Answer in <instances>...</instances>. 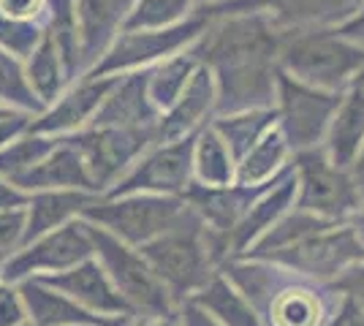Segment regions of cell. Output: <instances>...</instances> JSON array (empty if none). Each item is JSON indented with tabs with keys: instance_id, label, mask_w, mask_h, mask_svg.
Masks as SVG:
<instances>
[{
	"instance_id": "cell-1",
	"label": "cell",
	"mask_w": 364,
	"mask_h": 326,
	"mask_svg": "<svg viewBox=\"0 0 364 326\" xmlns=\"http://www.w3.org/2000/svg\"><path fill=\"white\" fill-rule=\"evenodd\" d=\"M286 33L267 14H237L226 16L204 36L201 49L193 55H201L207 68L215 71L220 112L267 109L277 95Z\"/></svg>"
},
{
	"instance_id": "cell-2",
	"label": "cell",
	"mask_w": 364,
	"mask_h": 326,
	"mask_svg": "<svg viewBox=\"0 0 364 326\" xmlns=\"http://www.w3.org/2000/svg\"><path fill=\"white\" fill-rule=\"evenodd\" d=\"M280 68L310 87L340 93L364 71V47L340 36L337 28L289 31L280 49Z\"/></svg>"
},
{
	"instance_id": "cell-3",
	"label": "cell",
	"mask_w": 364,
	"mask_h": 326,
	"mask_svg": "<svg viewBox=\"0 0 364 326\" xmlns=\"http://www.w3.org/2000/svg\"><path fill=\"white\" fill-rule=\"evenodd\" d=\"M144 259L158 272V278L166 283L174 299L185 294H198L213 275V250L207 242V226L193 210L191 217L180 223L174 232L152 239L141 248Z\"/></svg>"
},
{
	"instance_id": "cell-4",
	"label": "cell",
	"mask_w": 364,
	"mask_h": 326,
	"mask_svg": "<svg viewBox=\"0 0 364 326\" xmlns=\"http://www.w3.org/2000/svg\"><path fill=\"white\" fill-rule=\"evenodd\" d=\"M90 237L95 253L101 259V266L109 272V278L117 286L122 299L131 305L134 315L141 313V321L171 318L174 296L166 288V283L158 278L150 261L144 259V253L134 250L114 234L95 229V226H90Z\"/></svg>"
},
{
	"instance_id": "cell-5",
	"label": "cell",
	"mask_w": 364,
	"mask_h": 326,
	"mask_svg": "<svg viewBox=\"0 0 364 326\" xmlns=\"http://www.w3.org/2000/svg\"><path fill=\"white\" fill-rule=\"evenodd\" d=\"M193 212L191 204L174 196H155V193H131L120 202L92 204L85 210L90 223H98L104 232L114 234L125 245H150L152 239L174 232Z\"/></svg>"
},
{
	"instance_id": "cell-6",
	"label": "cell",
	"mask_w": 364,
	"mask_h": 326,
	"mask_svg": "<svg viewBox=\"0 0 364 326\" xmlns=\"http://www.w3.org/2000/svg\"><path fill=\"white\" fill-rule=\"evenodd\" d=\"M296 180H299V210L326 220H348L359 210L364 188L359 185L353 169L332 163L326 150L310 147L296 156Z\"/></svg>"
},
{
	"instance_id": "cell-7",
	"label": "cell",
	"mask_w": 364,
	"mask_h": 326,
	"mask_svg": "<svg viewBox=\"0 0 364 326\" xmlns=\"http://www.w3.org/2000/svg\"><path fill=\"white\" fill-rule=\"evenodd\" d=\"M261 261L283 264L307 278H337L350 266L364 264V242L353 226L334 223L332 229L313 234L291 248L269 253Z\"/></svg>"
},
{
	"instance_id": "cell-8",
	"label": "cell",
	"mask_w": 364,
	"mask_h": 326,
	"mask_svg": "<svg viewBox=\"0 0 364 326\" xmlns=\"http://www.w3.org/2000/svg\"><path fill=\"white\" fill-rule=\"evenodd\" d=\"M277 98H280V128L296 153L316 147L326 136L334 112L343 101L340 93L310 87L286 74L283 68L277 77Z\"/></svg>"
},
{
	"instance_id": "cell-9",
	"label": "cell",
	"mask_w": 364,
	"mask_h": 326,
	"mask_svg": "<svg viewBox=\"0 0 364 326\" xmlns=\"http://www.w3.org/2000/svg\"><path fill=\"white\" fill-rule=\"evenodd\" d=\"M356 6L359 0H223L210 3V11L223 16L267 14L283 31H313L343 25Z\"/></svg>"
},
{
	"instance_id": "cell-10",
	"label": "cell",
	"mask_w": 364,
	"mask_h": 326,
	"mask_svg": "<svg viewBox=\"0 0 364 326\" xmlns=\"http://www.w3.org/2000/svg\"><path fill=\"white\" fill-rule=\"evenodd\" d=\"M95 250L87 223H65L55 232L44 234L38 242L28 245L6 261V278L22 280L38 272H55L60 275L71 266L90 259Z\"/></svg>"
},
{
	"instance_id": "cell-11",
	"label": "cell",
	"mask_w": 364,
	"mask_h": 326,
	"mask_svg": "<svg viewBox=\"0 0 364 326\" xmlns=\"http://www.w3.org/2000/svg\"><path fill=\"white\" fill-rule=\"evenodd\" d=\"M193 153H196V141L191 136L168 141L166 147H158L155 153L134 163V169L125 174V180L114 193L117 196H131V193L174 196L182 190H191Z\"/></svg>"
},
{
	"instance_id": "cell-12",
	"label": "cell",
	"mask_w": 364,
	"mask_h": 326,
	"mask_svg": "<svg viewBox=\"0 0 364 326\" xmlns=\"http://www.w3.org/2000/svg\"><path fill=\"white\" fill-rule=\"evenodd\" d=\"M41 283H46L49 288H55L60 294L71 296L76 305H82L92 315L98 313V318H107V321H128V318H134L131 305L122 299L117 286L109 278V272L98 261L87 259V261L71 266L60 275H49Z\"/></svg>"
},
{
	"instance_id": "cell-13",
	"label": "cell",
	"mask_w": 364,
	"mask_h": 326,
	"mask_svg": "<svg viewBox=\"0 0 364 326\" xmlns=\"http://www.w3.org/2000/svg\"><path fill=\"white\" fill-rule=\"evenodd\" d=\"M152 136H155L152 128H98L74 139L71 144L85 158L92 185L101 188L112 177H117L125 166H131V161L147 147Z\"/></svg>"
},
{
	"instance_id": "cell-14",
	"label": "cell",
	"mask_w": 364,
	"mask_h": 326,
	"mask_svg": "<svg viewBox=\"0 0 364 326\" xmlns=\"http://www.w3.org/2000/svg\"><path fill=\"white\" fill-rule=\"evenodd\" d=\"M207 31V19H191L185 25L174 28H161V31H125L114 49L107 55V60L95 68V74H109V71H125V68H136L150 60H158L164 55L177 52L182 44H191L193 38Z\"/></svg>"
},
{
	"instance_id": "cell-15",
	"label": "cell",
	"mask_w": 364,
	"mask_h": 326,
	"mask_svg": "<svg viewBox=\"0 0 364 326\" xmlns=\"http://www.w3.org/2000/svg\"><path fill=\"white\" fill-rule=\"evenodd\" d=\"M296 193H299L296 169L283 171L280 180H277V185L267 188L256 202H253V207L245 212L242 220L237 223V229L231 232V250H242L253 239H261L280 217L289 212V204L296 199Z\"/></svg>"
},
{
	"instance_id": "cell-16",
	"label": "cell",
	"mask_w": 364,
	"mask_h": 326,
	"mask_svg": "<svg viewBox=\"0 0 364 326\" xmlns=\"http://www.w3.org/2000/svg\"><path fill=\"white\" fill-rule=\"evenodd\" d=\"M11 185H16L19 190H49V188H58V190H85V188H95L85 158H82V153L76 150L71 141L63 144V147H55L36 169L22 174Z\"/></svg>"
},
{
	"instance_id": "cell-17",
	"label": "cell",
	"mask_w": 364,
	"mask_h": 326,
	"mask_svg": "<svg viewBox=\"0 0 364 326\" xmlns=\"http://www.w3.org/2000/svg\"><path fill=\"white\" fill-rule=\"evenodd\" d=\"M326 156L343 169H353L364 150V87H353L334 112L326 131Z\"/></svg>"
},
{
	"instance_id": "cell-18",
	"label": "cell",
	"mask_w": 364,
	"mask_h": 326,
	"mask_svg": "<svg viewBox=\"0 0 364 326\" xmlns=\"http://www.w3.org/2000/svg\"><path fill=\"white\" fill-rule=\"evenodd\" d=\"M213 104H218V87H215L213 71L207 65H201L191 77L180 101L171 107L168 117H164V123L158 128V136L174 141L185 139V134H191L201 123V117L213 109Z\"/></svg>"
},
{
	"instance_id": "cell-19",
	"label": "cell",
	"mask_w": 364,
	"mask_h": 326,
	"mask_svg": "<svg viewBox=\"0 0 364 326\" xmlns=\"http://www.w3.org/2000/svg\"><path fill=\"white\" fill-rule=\"evenodd\" d=\"M136 0H76V19L82 33V52L87 60H95L114 28L134 11ZM125 25V22H122Z\"/></svg>"
},
{
	"instance_id": "cell-20",
	"label": "cell",
	"mask_w": 364,
	"mask_h": 326,
	"mask_svg": "<svg viewBox=\"0 0 364 326\" xmlns=\"http://www.w3.org/2000/svg\"><path fill=\"white\" fill-rule=\"evenodd\" d=\"M114 85H117L114 79H101V82L95 79V82L76 87L74 93L65 95L44 120H38L33 125V131H38V134H63V131H71L76 125H82L85 120H90L92 114L101 112L109 93L114 90Z\"/></svg>"
},
{
	"instance_id": "cell-21",
	"label": "cell",
	"mask_w": 364,
	"mask_h": 326,
	"mask_svg": "<svg viewBox=\"0 0 364 326\" xmlns=\"http://www.w3.org/2000/svg\"><path fill=\"white\" fill-rule=\"evenodd\" d=\"M22 299L25 308L31 313L33 326H79V324H101L107 318H98L90 310H85L82 305H76L71 296L52 294L46 283H22Z\"/></svg>"
},
{
	"instance_id": "cell-22",
	"label": "cell",
	"mask_w": 364,
	"mask_h": 326,
	"mask_svg": "<svg viewBox=\"0 0 364 326\" xmlns=\"http://www.w3.org/2000/svg\"><path fill=\"white\" fill-rule=\"evenodd\" d=\"M92 204L95 199L82 190H46L36 196L28 210V232L22 245H31L33 239H41L44 234L71 223L74 215H85V210Z\"/></svg>"
},
{
	"instance_id": "cell-23",
	"label": "cell",
	"mask_w": 364,
	"mask_h": 326,
	"mask_svg": "<svg viewBox=\"0 0 364 326\" xmlns=\"http://www.w3.org/2000/svg\"><path fill=\"white\" fill-rule=\"evenodd\" d=\"M323 299L307 286H286L269 299V326H323Z\"/></svg>"
},
{
	"instance_id": "cell-24",
	"label": "cell",
	"mask_w": 364,
	"mask_h": 326,
	"mask_svg": "<svg viewBox=\"0 0 364 326\" xmlns=\"http://www.w3.org/2000/svg\"><path fill=\"white\" fill-rule=\"evenodd\" d=\"M193 305L210 313L220 326H264L242 294H237L234 286L218 275L193 296Z\"/></svg>"
},
{
	"instance_id": "cell-25",
	"label": "cell",
	"mask_w": 364,
	"mask_h": 326,
	"mask_svg": "<svg viewBox=\"0 0 364 326\" xmlns=\"http://www.w3.org/2000/svg\"><path fill=\"white\" fill-rule=\"evenodd\" d=\"M289 139L283 134V128H269L256 147L240 161L237 166V183L247 188H258L261 183H267L274 171L280 169V163L286 161L289 153Z\"/></svg>"
},
{
	"instance_id": "cell-26",
	"label": "cell",
	"mask_w": 364,
	"mask_h": 326,
	"mask_svg": "<svg viewBox=\"0 0 364 326\" xmlns=\"http://www.w3.org/2000/svg\"><path fill=\"white\" fill-rule=\"evenodd\" d=\"M193 171L204 188H228L231 180H237L234 156L215 128H207L198 136L196 153H193Z\"/></svg>"
},
{
	"instance_id": "cell-27",
	"label": "cell",
	"mask_w": 364,
	"mask_h": 326,
	"mask_svg": "<svg viewBox=\"0 0 364 326\" xmlns=\"http://www.w3.org/2000/svg\"><path fill=\"white\" fill-rule=\"evenodd\" d=\"M272 120L274 112H269V109H250V112H242V114L220 120V123L215 125V131L223 136L234 161H242L261 141V136L274 125Z\"/></svg>"
},
{
	"instance_id": "cell-28",
	"label": "cell",
	"mask_w": 364,
	"mask_h": 326,
	"mask_svg": "<svg viewBox=\"0 0 364 326\" xmlns=\"http://www.w3.org/2000/svg\"><path fill=\"white\" fill-rule=\"evenodd\" d=\"M196 74V63L193 58H177V60H168L166 65H161L158 71H152L147 79V93L155 109H171L180 95L185 93L191 77Z\"/></svg>"
},
{
	"instance_id": "cell-29",
	"label": "cell",
	"mask_w": 364,
	"mask_h": 326,
	"mask_svg": "<svg viewBox=\"0 0 364 326\" xmlns=\"http://www.w3.org/2000/svg\"><path fill=\"white\" fill-rule=\"evenodd\" d=\"M31 68H28V79H31V87L33 93L38 95V101H55V95L60 90L63 77H60V68L63 60L55 49V41L49 38V33L44 36V41L31 52Z\"/></svg>"
},
{
	"instance_id": "cell-30",
	"label": "cell",
	"mask_w": 364,
	"mask_h": 326,
	"mask_svg": "<svg viewBox=\"0 0 364 326\" xmlns=\"http://www.w3.org/2000/svg\"><path fill=\"white\" fill-rule=\"evenodd\" d=\"M193 0H136L134 11L125 19V31H161L174 28L191 11Z\"/></svg>"
},
{
	"instance_id": "cell-31",
	"label": "cell",
	"mask_w": 364,
	"mask_h": 326,
	"mask_svg": "<svg viewBox=\"0 0 364 326\" xmlns=\"http://www.w3.org/2000/svg\"><path fill=\"white\" fill-rule=\"evenodd\" d=\"M55 150V141L33 136V139H19L11 147L0 150V177L6 180H19L22 174H28L31 169H36L49 153Z\"/></svg>"
},
{
	"instance_id": "cell-32",
	"label": "cell",
	"mask_w": 364,
	"mask_h": 326,
	"mask_svg": "<svg viewBox=\"0 0 364 326\" xmlns=\"http://www.w3.org/2000/svg\"><path fill=\"white\" fill-rule=\"evenodd\" d=\"M38 95L33 93V87L25 82V74L19 68V63L0 49V101L14 104L22 109H38Z\"/></svg>"
},
{
	"instance_id": "cell-33",
	"label": "cell",
	"mask_w": 364,
	"mask_h": 326,
	"mask_svg": "<svg viewBox=\"0 0 364 326\" xmlns=\"http://www.w3.org/2000/svg\"><path fill=\"white\" fill-rule=\"evenodd\" d=\"M28 232V210H3L0 212V253H11L16 245L25 242Z\"/></svg>"
},
{
	"instance_id": "cell-34",
	"label": "cell",
	"mask_w": 364,
	"mask_h": 326,
	"mask_svg": "<svg viewBox=\"0 0 364 326\" xmlns=\"http://www.w3.org/2000/svg\"><path fill=\"white\" fill-rule=\"evenodd\" d=\"M44 6L46 0H0V19L16 28H28V22L41 14Z\"/></svg>"
},
{
	"instance_id": "cell-35",
	"label": "cell",
	"mask_w": 364,
	"mask_h": 326,
	"mask_svg": "<svg viewBox=\"0 0 364 326\" xmlns=\"http://www.w3.org/2000/svg\"><path fill=\"white\" fill-rule=\"evenodd\" d=\"M25 310H28V308H25L22 291H16L11 286H0V326L28 324Z\"/></svg>"
},
{
	"instance_id": "cell-36",
	"label": "cell",
	"mask_w": 364,
	"mask_h": 326,
	"mask_svg": "<svg viewBox=\"0 0 364 326\" xmlns=\"http://www.w3.org/2000/svg\"><path fill=\"white\" fill-rule=\"evenodd\" d=\"M334 288H340L343 294L348 296V299H353L364 310V264H356L350 266L348 272H343L340 280L334 283Z\"/></svg>"
},
{
	"instance_id": "cell-37",
	"label": "cell",
	"mask_w": 364,
	"mask_h": 326,
	"mask_svg": "<svg viewBox=\"0 0 364 326\" xmlns=\"http://www.w3.org/2000/svg\"><path fill=\"white\" fill-rule=\"evenodd\" d=\"M329 326H364V310L353 302V299H343L340 310L334 313V318L329 321Z\"/></svg>"
},
{
	"instance_id": "cell-38",
	"label": "cell",
	"mask_w": 364,
	"mask_h": 326,
	"mask_svg": "<svg viewBox=\"0 0 364 326\" xmlns=\"http://www.w3.org/2000/svg\"><path fill=\"white\" fill-rule=\"evenodd\" d=\"M337 33H340V36H346V38L353 41V44L364 47V9L359 11V14L348 16L343 25H337Z\"/></svg>"
},
{
	"instance_id": "cell-39",
	"label": "cell",
	"mask_w": 364,
	"mask_h": 326,
	"mask_svg": "<svg viewBox=\"0 0 364 326\" xmlns=\"http://www.w3.org/2000/svg\"><path fill=\"white\" fill-rule=\"evenodd\" d=\"M180 326H220V324H218L207 310H201L198 305L191 302V305H185V308H182Z\"/></svg>"
},
{
	"instance_id": "cell-40",
	"label": "cell",
	"mask_w": 364,
	"mask_h": 326,
	"mask_svg": "<svg viewBox=\"0 0 364 326\" xmlns=\"http://www.w3.org/2000/svg\"><path fill=\"white\" fill-rule=\"evenodd\" d=\"M22 202H25V196L19 193V188L9 185V183L0 180V212H3V210H14V207H19Z\"/></svg>"
},
{
	"instance_id": "cell-41",
	"label": "cell",
	"mask_w": 364,
	"mask_h": 326,
	"mask_svg": "<svg viewBox=\"0 0 364 326\" xmlns=\"http://www.w3.org/2000/svg\"><path fill=\"white\" fill-rule=\"evenodd\" d=\"M353 229H356V234L362 237V242H364V196H362V204H359V210L353 212V223H350Z\"/></svg>"
},
{
	"instance_id": "cell-42",
	"label": "cell",
	"mask_w": 364,
	"mask_h": 326,
	"mask_svg": "<svg viewBox=\"0 0 364 326\" xmlns=\"http://www.w3.org/2000/svg\"><path fill=\"white\" fill-rule=\"evenodd\" d=\"M122 326H177V324L171 318H152V321H139V324L131 318V321H125Z\"/></svg>"
},
{
	"instance_id": "cell-43",
	"label": "cell",
	"mask_w": 364,
	"mask_h": 326,
	"mask_svg": "<svg viewBox=\"0 0 364 326\" xmlns=\"http://www.w3.org/2000/svg\"><path fill=\"white\" fill-rule=\"evenodd\" d=\"M131 321V318H128ZM125 321H101V324H79V326H122Z\"/></svg>"
},
{
	"instance_id": "cell-44",
	"label": "cell",
	"mask_w": 364,
	"mask_h": 326,
	"mask_svg": "<svg viewBox=\"0 0 364 326\" xmlns=\"http://www.w3.org/2000/svg\"><path fill=\"white\" fill-rule=\"evenodd\" d=\"M353 87H364V71L359 74V79H356V85H353Z\"/></svg>"
},
{
	"instance_id": "cell-45",
	"label": "cell",
	"mask_w": 364,
	"mask_h": 326,
	"mask_svg": "<svg viewBox=\"0 0 364 326\" xmlns=\"http://www.w3.org/2000/svg\"><path fill=\"white\" fill-rule=\"evenodd\" d=\"M210 3H223V0H207V6H210Z\"/></svg>"
},
{
	"instance_id": "cell-46",
	"label": "cell",
	"mask_w": 364,
	"mask_h": 326,
	"mask_svg": "<svg viewBox=\"0 0 364 326\" xmlns=\"http://www.w3.org/2000/svg\"><path fill=\"white\" fill-rule=\"evenodd\" d=\"M22 326H33V324H31V321H28V324H22Z\"/></svg>"
}]
</instances>
